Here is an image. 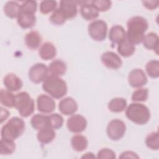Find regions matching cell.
<instances>
[{
    "label": "cell",
    "instance_id": "6da1fadb",
    "mask_svg": "<svg viewBox=\"0 0 159 159\" xmlns=\"http://www.w3.org/2000/svg\"><path fill=\"white\" fill-rule=\"evenodd\" d=\"M148 27V23L145 18L142 16L131 17L127 22V40L134 45L139 44L142 42Z\"/></svg>",
    "mask_w": 159,
    "mask_h": 159
},
{
    "label": "cell",
    "instance_id": "7a4b0ae2",
    "mask_svg": "<svg viewBox=\"0 0 159 159\" xmlns=\"http://www.w3.org/2000/svg\"><path fill=\"white\" fill-rule=\"evenodd\" d=\"M43 90L55 99L65 96L68 91L66 82L59 76L50 75L43 82Z\"/></svg>",
    "mask_w": 159,
    "mask_h": 159
},
{
    "label": "cell",
    "instance_id": "3957f363",
    "mask_svg": "<svg viewBox=\"0 0 159 159\" xmlns=\"http://www.w3.org/2000/svg\"><path fill=\"white\" fill-rule=\"evenodd\" d=\"M126 117L132 122L138 125L147 124L150 118L149 109L141 103H131L125 111Z\"/></svg>",
    "mask_w": 159,
    "mask_h": 159
},
{
    "label": "cell",
    "instance_id": "277c9868",
    "mask_svg": "<svg viewBox=\"0 0 159 159\" xmlns=\"http://www.w3.org/2000/svg\"><path fill=\"white\" fill-rule=\"evenodd\" d=\"M25 127L23 119L19 117H13L2 127L1 139L14 140L23 134Z\"/></svg>",
    "mask_w": 159,
    "mask_h": 159
},
{
    "label": "cell",
    "instance_id": "5b68a950",
    "mask_svg": "<svg viewBox=\"0 0 159 159\" xmlns=\"http://www.w3.org/2000/svg\"><path fill=\"white\" fill-rule=\"evenodd\" d=\"M14 107L23 117H27L34 112L35 103L30 94L25 91L18 93L15 95Z\"/></svg>",
    "mask_w": 159,
    "mask_h": 159
},
{
    "label": "cell",
    "instance_id": "8992f818",
    "mask_svg": "<svg viewBox=\"0 0 159 159\" xmlns=\"http://www.w3.org/2000/svg\"><path fill=\"white\" fill-rule=\"evenodd\" d=\"M89 35L94 40L101 42L106 39L107 32V24L102 20H95L88 26Z\"/></svg>",
    "mask_w": 159,
    "mask_h": 159
},
{
    "label": "cell",
    "instance_id": "52a82bcc",
    "mask_svg": "<svg viewBox=\"0 0 159 159\" xmlns=\"http://www.w3.org/2000/svg\"><path fill=\"white\" fill-rule=\"evenodd\" d=\"M126 125L124 121L120 119L111 120L107 124L106 133L108 137L112 140H119L125 135Z\"/></svg>",
    "mask_w": 159,
    "mask_h": 159
},
{
    "label": "cell",
    "instance_id": "ba28073f",
    "mask_svg": "<svg viewBox=\"0 0 159 159\" xmlns=\"http://www.w3.org/2000/svg\"><path fill=\"white\" fill-rule=\"evenodd\" d=\"M48 68L42 63H37L32 65L29 70V78L34 83L39 84L43 82L48 76Z\"/></svg>",
    "mask_w": 159,
    "mask_h": 159
},
{
    "label": "cell",
    "instance_id": "9c48e42d",
    "mask_svg": "<svg viewBox=\"0 0 159 159\" xmlns=\"http://www.w3.org/2000/svg\"><path fill=\"white\" fill-rule=\"evenodd\" d=\"M86 118L80 114L71 115L66 122V126L69 131L75 134L81 133L85 130L87 127Z\"/></svg>",
    "mask_w": 159,
    "mask_h": 159
},
{
    "label": "cell",
    "instance_id": "30bf717a",
    "mask_svg": "<svg viewBox=\"0 0 159 159\" xmlns=\"http://www.w3.org/2000/svg\"><path fill=\"white\" fill-rule=\"evenodd\" d=\"M128 81L133 88H140L145 85L148 81L145 72L140 68L132 70L129 74Z\"/></svg>",
    "mask_w": 159,
    "mask_h": 159
},
{
    "label": "cell",
    "instance_id": "8fae6325",
    "mask_svg": "<svg viewBox=\"0 0 159 159\" xmlns=\"http://www.w3.org/2000/svg\"><path fill=\"white\" fill-rule=\"evenodd\" d=\"M101 60L103 65L108 68L117 70L119 68L122 64L120 57L116 53L111 51H107L104 52Z\"/></svg>",
    "mask_w": 159,
    "mask_h": 159
},
{
    "label": "cell",
    "instance_id": "7c38bea8",
    "mask_svg": "<svg viewBox=\"0 0 159 159\" xmlns=\"http://www.w3.org/2000/svg\"><path fill=\"white\" fill-rule=\"evenodd\" d=\"M38 111L43 114H49L55 109V102L50 96L42 94L37 99Z\"/></svg>",
    "mask_w": 159,
    "mask_h": 159
},
{
    "label": "cell",
    "instance_id": "4fadbf2b",
    "mask_svg": "<svg viewBox=\"0 0 159 159\" xmlns=\"http://www.w3.org/2000/svg\"><path fill=\"white\" fill-rule=\"evenodd\" d=\"M78 104L71 98L66 97L61 99L58 104V109L61 113L66 116H71L78 111Z\"/></svg>",
    "mask_w": 159,
    "mask_h": 159
},
{
    "label": "cell",
    "instance_id": "5bb4252c",
    "mask_svg": "<svg viewBox=\"0 0 159 159\" xmlns=\"http://www.w3.org/2000/svg\"><path fill=\"white\" fill-rule=\"evenodd\" d=\"M78 1H61L59 9L66 19H72L76 16L78 13Z\"/></svg>",
    "mask_w": 159,
    "mask_h": 159
},
{
    "label": "cell",
    "instance_id": "9a60e30c",
    "mask_svg": "<svg viewBox=\"0 0 159 159\" xmlns=\"http://www.w3.org/2000/svg\"><path fill=\"white\" fill-rule=\"evenodd\" d=\"M17 18L19 25L24 29L32 28L34 26L36 22L35 14L22 10L20 11Z\"/></svg>",
    "mask_w": 159,
    "mask_h": 159
},
{
    "label": "cell",
    "instance_id": "2e32d148",
    "mask_svg": "<svg viewBox=\"0 0 159 159\" xmlns=\"http://www.w3.org/2000/svg\"><path fill=\"white\" fill-rule=\"evenodd\" d=\"M3 83L6 89L11 92L20 90L23 86L21 79L14 73L6 75L3 79Z\"/></svg>",
    "mask_w": 159,
    "mask_h": 159
},
{
    "label": "cell",
    "instance_id": "e0dca14e",
    "mask_svg": "<svg viewBox=\"0 0 159 159\" xmlns=\"http://www.w3.org/2000/svg\"><path fill=\"white\" fill-rule=\"evenodd\" d=\"M109 39L113 44H119L126 39V32L120 25H113L109 30Z\"/></svg>",
    "mask_w": 159,
    "mask_h": 159
},
{
    "label": "cell",
    "instance_id": "ac0fdd59",
    "mask_svg": "<svg viewBox=\"0 0 159 159\" xmlns=\"http://www.w3.org/2000/svg\"><path fill=\"white\" fill-rule=\"evenodd\" d=\"M40 57L44 60H50L54 58L57 55V50L55 45L49 42L43 43L39 50Z\"/></svg>",
    "mask_w": 159,
    "mask_h": 159
},
{
    "label": "cell",
    "instance_id": "d6986e66",
    "mask_svg": "<svg viewBox=\"0 0 159 159\" xmlns=\"http://www.w3.org/2000/svg\"><path fill=\"white\" fill-rule=\"evenodd\" d=\"M42 37L40 34L35 30L28 32L25 36V43L30 50L37 49L42 42Z\"/></svg>",
    "mask_w": 159,
    "mask_h": 159
},
{
    "label": "cell",
    "instance_id": "ffe728a7",
    "mask_svg": "<svg viewBox=\"0 0 159 159\" xmlns=\"http://www.w3.org/2000/svg\"><path fill=\"white\" fill-rule=\"evenodd\" d=\"M48 68V73L50 75L60 76L66 73L67 66L63 61L61 60H55L50 63Z\"/></svg>",
    "mask_w": 159,
    "mask_h": 159
},
{
    "label": "cell",
    "instance_id": "44dd1931",
    "mask_svg": "<svg viewBox=\"0 0 159 159\" xmlns=\"http://www.w3.org/2000/svg\"><path fill=\"white\" fill-rule=\"evenodd\" d=\"M142 42L145 48L153 50L158 54V37L156 33L150 32L147 35H145Z\"/></svg>",
    "mask_w": 159,
    "mask_h": 159
},
{
    "label": "cell",
    "instance_id": "7402d4cb",
    "mask_svg": "<svg viewBox=\"0 0 159 159\" xmlns=\"http://www.w3.org/2000/svg\"><path fill=\"white\" fill-rule=\"evenodd\" d=\"M30 124L32 127L35 130L38 131L46 127H50L48 116H45L42 114H38L34 115L31 118Z\"/></svg>",
    "mask_w": 159,
    "mask_h": 159
},
{
    "label": "cell",
    "instance_id": "603a6c76",
    "mask_svg": "<svg viewBox=\"0 0 159 159\" xmlns=\"http://www.w3.org/2000/svg\"><path fill=\"white\" fill-rule=\"evenodd\" d=\"M80 13L83 18L86 20H94L99 16V12L91 4H89L87 2H83L81 5Z\"/></svg>",
    "mask_w": 159,
    "mask_h": 159
},
{
    "label": "cell",
    "instance_id": "cb8c5ba5",
    "mask_svg": "<svg viewBox=\"0 0 159 159\" xmlns=\"http://www.w3.org/2000/svg\"><path fill=\"white\" fill-rule=\"evenodd\" d=\"M55 129L48 127L39 130L37 133V140L42 144H48L52 142L56 136Z\"/></svg>",
    "mask_w": 159,
    "mask_h": 159
},
{
    "label": "cell",
    "instance_id": "d4e9b609",
    "mask_svg": "<svg viewBox=\"0 0 159 159\" xmlns=\"http://www.w3.org/2000/svg\"><path fill=\"white\" fill-rule=\"evenodd\" d=\"M71 144L74 150L80 152L87 148L88 146V141L85 136L78 134L72 137Z\"/></svg>",
    "mask_w": 159,
    "mask_h": 159
},
{
    "label": "cell",
    "instance_id": "484cf974",
    "mask_svg": "<svg viewBox=\"0 0 159 159\" xmlns=\"http://www.w3.org/2000/svg\"><path fill=\"white\" fill-rule=\"evenodd\" d=\"M4 13L5 15L11 19H14L17 17L20 11V5L16 1H7L3 8Z\"/></svg>",
    "mask_w": 159,
    "mask_h": 159
},
{
    "label": "cell",
    "instance_id": "4316f807",
    "mask_svg": "<svg viewBox=\"0 0 159 159\" xmlns=\"http://www.w3.org/2000/svg\"><path fill=\"white\" fill-rule=\"evenodd\" d=\"M127 104L125 99L122 98H115L109 102L107 107L110 111L115 113H119L125 109Z\"/></svg>",
    "mask_w": 159,
    "mask_h": 159
},
{
    "label": "cell",
    "instance_id": "83f0119b",
    "mask_svg": "<svg viewBox=\"0 0 159 159\" xmlns=\"http://www.w3.org/2000/svg\"><path fill=\"white\" fill-rule=\"evenodd\" d=\"M118 53L124 57H129L132 56L135 51V45L129 42L127 39L118 44L117 46Z\"/></svg>",
    "mask_w": 159,
    "mask_h": 159
},
{
    "label": "cell",
    "instance_id": "f1b7e54d",
    "mask_svg": "<svg viewBox=\"0 0 159 159\" xmlns=\"http://www.w3.org/2000/svg\"><path fill=\"white\" fill-rule=\"evenodd\" d=\"M15 95L11 91L7 89H1L0 91V102L1 104L9 108L14 107Z\"/></svg>",
    "mask_w": 159,
    "mask_h": 159
},
{
    "label": "cell",
    "instance_id": "f546056e",
    "mask_svg": "<svg viewBox=\"0 0 159 159\" xmlns=\"http://www.w3.org/2000/svg\"><path fill=\"white\" fill-rule=\"evenodd\" d=\"M1 151L2 155H7L12 154L16 150V144L14 140L1 139Z\"/></svg>",
    "mask_w": 159,
    "mask_h": 159
},
{
    "label": "cell",
    "instance_id": "4dcf8cb0",
    "mask_svg": "<svg viewBox=\"0 0 159 159\" xmlns=\"http://www.w3.org/2000/svg\"><path fill=\"white\" fill-rule=\"evenodd\" d=\"M145 144L149 148L157 150L159 148V135L158 132L150 133L145 139Z\"/></svg>",
    "mask_w": 159,
    "mask_h": 159
},
{
    "label": "cell",
    "instance_id": "1f68e13d",
    "mask_svg": "<svg viewBox=\"0 0 159 159\" xmlns=\"http://www.w3.org/2000/svg\"><path fill=\"white\" fill-rule=\"evenodd\" d=\"M146 71L148 75L152 78H157L159 76V61L156 60L149 61L146 65Z\"/></svg>",
    "mask_w": 159,
    "mask_h": 159
},
{
    "label": "cell",
    "instance_id": "d6a6232c",
    "mask_svg": "<svg viewBox=\"0 0 159 159\" xmlns=\"http://www.w3.org/2000/svg\"><path fill=\"white\" fill-rule=\"evenodd\" d=\"M148 97V90L147 88H139L132 94V100L134 102L146 101Z\"/></svg>",
    "mask_w": 159,
    "mask_h": 159
},
{
    "label": "cell",
    "instance_id": "836d02e7",
    "mask_svg": "<svg viewBox=\"0 0 159 159\" xmlns=\"http://www.w3.org/2000/svg\"><path fill=\"white\" fill-rule=\"evenodd\" d=\"M57 6L56 1H42L40 4V11L43 14H48L54 11Z\"/></svg>",
    "mask_w": 159,
    "mask_h": 159
},
{
    "label": "cell",
    "instance_id": "e575fe53",
    "mask_svg": "<svg viewBox=\"0 0 159 159\" xmlns=\"http://www.w3.org/2000/svg\"><path fill=\"white\" fill-rule=\"evenodd\" d=\"M66 20V17L59 8L56 9L50 17V21L56 25H63Z\"/></svg>",
    "mask_w": 159,
    "mask_h": 159
},
{
    "label": "cell",
    "instance_id": "d590c367",
    "mask_svg": "<svg viewBox=\"0 0 159 159\" xmlns=\"http://www.w3.org/2000/svg\"><path fill=\"white\" fill-rule=\"evenodd\" d=\"M50 126L53 129H58L61 128L64 122L63 117L57 113H53L48 116Z\"/></svg>",
    "mask_w": 159,
    "mask_h": 159
},
{
    "label": "cell",
    "instance_id": "8d00e7d4",
    "mask_svg": "<svg viewBox=\"0 0 159 159\" xmlns=\"http://www.w3.org/2000/svg\"><path fill=\"white\" fill-rule=\"evenodd\" d=\"M91 4L98 12H105L111 8L112 2L108 0H94Z\"/></svg>",
    "mask_w": 159,
    "mask_h": 159
},
{
    "label": "cell",
    "instance_id": "74e56055",
    "mask_svg": "<svg viewBox=\"0 0 159 159\" xmlns=\"http://www.w3.org/2000/svg\"><path fill=\"white\" fill-rule=\"evenodd\" d=\"M97 158L101 159H115L116 158V155L112 150L104 148L98 152Z\"/></svg>",
    "mask_w": 159,
    "mask_h": 159
},
{
    "label": "cell",
    "instance_id": "f35d334b",
    "mask_svg": "<svg viewBox=\"0 0 159 159\" xmlns=\"http://www.w3.org/2000/svg\"><path fill=\"white\" fill-rule=\"evenodd\" d=\"M37 3L35 1H25L20 5V10L35 14L37 11Z\"/></svg>",
    "mask_w": 159,
    "mask_h": 159
},
{
    "label": "cell",
    "instance_id": "ab89813d",
    "mask_svg": "<svg viewBox=\"0 0 159 159\" xmlns=\"http://www.w3.org/2000/svg\"><path fill=\"white\" fill-rule=\"evenodd\" d=\"M142 4L147 9L149 10L156 9L159 5V1H143Z\"/></svg>",
    "mask_w": 159,
    "mask_h": 159
},
{
    "label": "cell",
    "instance_id": "60d3db41",
    "mask_svg": "<svg viewBox=\"0 0 159 159\" xmlns=\"http://www.w3.org/2000/svg\"><path fill=\"white\" fill-rule=\"evenodd\" d=\"M119 158H139V157L134 152L125 151L120 154Z\"/></svg>",
    "mask_w": 159,
    "mask_h": 159
},
{
    "label": "cell",
    "instance_id": "b9f144b4",
    "mask_svg": "<svg viewBox=\"0 0 159 159\" xmlns=\"http://www.w3.org/2000/svg\"><path fill=\"white\" fill-rule=\"evenodd\" d=\"M1 117H0V120H1V123H3L4 121H5L8 117L9 116V111H7L6 109L1 107Z\"/></svg>",
    "mask_w": 159,
    "mask_h": 159
},
{
    "label": "cell",
    "instance_id": "7bdbcfd3",
    "mask_svg": "<svg viewBox=\"0 0 159 159\" xmlns=\"http://www.w3.org/2000/svg\"><path fill=\"white\" fill-rule=\"evenodd\" d=\"M95 158L94 155L91 152L86 153L84 155H83L81 157V158Z\"/></svg>",
    "mask_w": 159,
    "mask_h": 159
}]
</instances>
